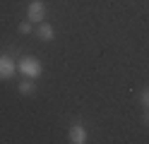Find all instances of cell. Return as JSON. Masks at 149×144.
Returning a JSON list of instances; mask_svg holds the SVG:
<instances>
[{"mask_svg":"<svg viewBox=\"0 0 149 144\" xmlns=\"http://www.w3.org/2000/svg\"><path fill=\"white\" fill-rule=\"evenodd\" d=\"M17 67H19V72L22 74H26L29 79H39L41 77V63L36 60V58H31V55H24V58H19V63H17Z\"/></svg>","mask_w":149,"mask_h":144,"instance_id":"6da1fadb","label":"cell"},{"mask_svg":"<svg viewBox=\"0 0 149 144\" xmlns=\"http://www.w3.org/2000/svg\"><path fill=\"white\" fill-rule=\"evenodd\" d=\"M17 72V58L12 53H0V79H10Z\"/></svg>","mask_w":149,"mask_h":144,"instance_id":"7a4b0ae2","label":"cell"},{"mask_svg":"<svg viewBox=\"0 0 149 144\" xmlns=\"http://www.w3.org/2000/svg\"><path fill=\"white\" fill-rule=\"evenodd\" d=\"M26 17H29V22L34 24H41L43 17H46V5L41 3V0H31L29 3V10H26Z\"/></svg>","mask_w":149,"mask_h":144,"instance_id":"3957f363","label":"cell"},{"mask_svg":"<svg viewBox=\"0 0 149 144\" xmlns=\"http://www.w3.org/2000/svg\"><path fill=\"white\" fill-rule=\"evenodd\" d=\"M68 137H70L72 144H84V142H87V130L82 127L79 122H74L72 127H70V134H68Z\"/></svg>","mask_w":149,"mask_h":144,"instance_id":"277c9868","label":"cell"},{"mask_svg":"<svg viewBox=\"0 0 149 144\" xmlns=\"http://www.w3.org/2000/svg\"><path fill=\"white\" fill-rule=\"evenodd\" d=\"M53 36H55V31H53L51 24H39V38H43V41H51Z\"/></svg>","mask_w":149,"mask_h":144,"instance_id":"5b68a950","label":"cell"},{"mask_svg":"<svg viewBox=\"0 0 149 144\" xmlns=\"http://www.w3.org/2000/svg\"><path fill=\"white\" fill-rule=\"evenodd\" d=\"M19 91H22V94H31V91H36V82L26 77L24 82H19Z\"/></svg>","mask_w":149,"mask_h":144,"instance_id":"8992f818","label":"cell"},{"mask_svg":"<svg viewBox=\"0 0 149 144\" xmlns=\"http://www.w3.org/2000/svg\"><path fill=\"white\" fill-rule=\"evenodd\" d=\"M19 31H22V34H29V31H31V22H29V19L19 24Z\"/></svg>","mask_w":149,"mask_h":144,"instance_id":"52a82bcc","label":"cell"},{"mask_svg":"<svg viewBox=\"0 0 149 144\" xmlns=\"http://www.w3.org/2000/svg\"><path fill=\"white\" fill-rule=\"evenodd\" d=\"M139 101L144 103V108H149V89H144V91H142V96H139Z\"/></svg>","mask_w":149,"mask_h":144,"instance_id":"ba28073f","label":"cell"},{"mask_svg":"<svg viewBox=\"0 0 149 144\" xmlns=\"http://www.w3.org/2000/svg\"><path fill=\"white\" fill-rule=\"evenodd\" d=\"M144 122L149 125V108H147V113H144Z\"/></svg>","mask_w":149,"mask_h":144,"instance_id":"9c48e42d","label":"cell"}]
</instances>
